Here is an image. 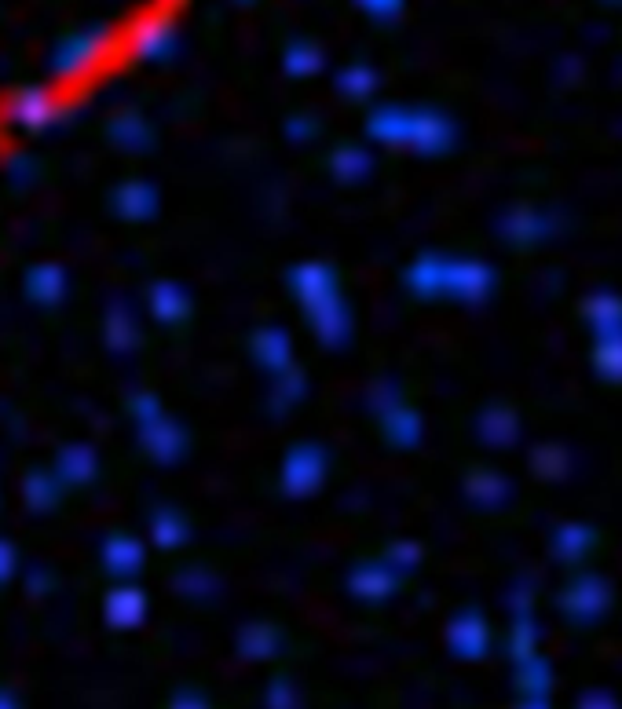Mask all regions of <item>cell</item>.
<instances>
[{
	"mask_svg": "<svg viewBox=\"0 0 622 709\" xmlns=\"http://www.w3.org/2000/svg\"><path fill=\"white\" fill-rule=\"evenodd\" d=\"M0 709H19V702L11 699L8 691H0Z\"/></svg>",
	"mask_w": 622,
	"mask_h": 709,
	"instance_id": "4",
	"label": "cell"
},
{
	"mask_svg": "<svg viewBox=\"0 0 622 709\" xmlns=\"http://www.w3.org/2000/svg\"><path fill=\"white\" fill-rule=\"evenodd\" d=\"M8 574H11V549L8 545H0V582H4Z\"/></svg>",
	"mask_w": 622,
	"mask_h": 709,
	"instance_id": "3",
	"label": "cell"
},
{
	"mask_svg": "<svg viewBox=\"0 0 622 709\" xmlns=\"http://www.w3.org/2000/svg\"><path fill=\"white\" fill-rule=\"evenodd\" d=\"M11 117L26 128H41L52 121V99L44 92H22V96L11 99Z\"/></svg>",
	"mask_w": 622,
	"mask_h": 709,
	"instance_id": "1",
	"label": "cell"
},
{
	"mask_svg": "<svg viewBox=\"0 0 622 709\" xmlns=\"http://www.w3.org/2000/svg\"><path fill=\"white\" fill-rule=\"evenodd\" d=\"M30 293L41 304H55L59 293H63V271L59 267H37L30 278Z\"/></svg>",
	"mask_w": 622,
	"mask_h": 709,
	"instance_id": "2",
	"label": "cell"
}]
</instances>
